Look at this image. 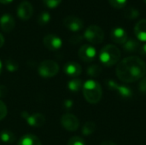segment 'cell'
<instances>
[{
  "label": "cell",
  "mask_w": 146,
  "mask_h": 145,
  "mask_svg": "<svg viewBox=\"0 0 146 145\" xmlns=\"http://www.w3.org/2000/svg\"><path fill=\"white\" fill-rule=\"evenodd\" d=\"M115 73L118 79L124 83L135 82L145 76L146 64L140 57L131 56L117 64Z\"/></svg>",
  "instance_id": "obj_1"
},
{
  "label": "cell",
  "mask_w": 146,
  "mask_h": 145,
  "mask_svg": "<svg viewBox=\"0 0 146 145\" xmlns=\"http://www.w3.org/2000/svg\"><path fill=\"white\" fill-rule=\"evenodd\" d=\"M82 91L85 99L91 104H97L99 103L103 96L101 85L94 79L86 80L83 84Z\"/></svg>",
  "instance_id": "obj_2"
},
{
  "label": "cell",
  "mask_w": 146,
  "mask_h": 145,
  "mask_svg": "<svg viewBox=\"0 0 146 145\" xmlns=\"http://www.w3.org/2000/svg\"><path fill=\"white\" fill-rule=\"evenodd\" d=\"M121 59V50L114 44H107L99 52V61L106 67H111L119 62Z\"/></svg>",
  "instance_id": "obj_3"
},
{
  "label": "cell",
  "mask_w": 146,
  "mask_h": 145,
  "mask_svg": "<svg viewBox=\"0 0 146 145\" xmlns=\"http://www.w3.org/2000/svg\"><path fill=\"white\" fill-rule=\"evenodd\" d=\"M83 37L89 43L92 44H98L104 41V32L100 26L97 25H91L86 29Z\"/></svg>",
  "instance_id": "obj_4"
},
{
  "label": "cell",
  "mask_w": 146,
  "mask_h": 145,
  "mask_svg": "<svg viewBox=\"0 0 146 145\" xmlns=\"http://www.w3.org/2000/svg\"><path fill=\"white\" fill-rule=\"evenodd\" d=\"M38 74L43 78H52L59 72V65L52 60L43 61L38 68Z\"/></svg>",
  "instance_id": "obj_5"
},
{
  "label": "cell",
  "mask_w": 146,
  "mask_h": 145,
  "mask_svg": "<svg viewBox=\"0 0 146 145\" xmlns=\"http://www.w3.org/2000/svg\"><path fill=\"white\" fill-rule=\"evenodd\" d=\"M105 84L109 90L115 91L118 93V95L122 98L129 99L133 95V92L129 86L125 85H119L117 84V82H115L113 79H107L105 81Z\"/></svg>",
  "instance_id": "obj_6"
},
{
  "label": "cell",
  "mask_w": 146,
  "mask_h": 145,
  "mask_svg": "<svg viewBox=\"0 0 146 145\" xmlns=\"http://www.w3.org/2000/svg\"><path fill=\"white\" fill-rule=\"evenodd\" d=\"M62 126L68 132H75L80 126V121L78 118L72 114H65L61 117Z\"/></svg>",
  "instance_id": "obj_7"
},
{
  "label": "cell",
  "mask_w": 146,
  "mask_h": 145,
  "mask_svg": "<svg viewBox=\"0 0 146 145\" xmlns=\"http://www.w3.org/2000/svg\"><path fill=\"white\" fill-rule=\"evenodd\" d=\"M62 23L66 28H68V30H70L72 32H79L84 26L83 21L80 17L75 16V15L66 16L63 19Z\"/></svg>",
  "instance_id": "obj_8"
},
{
  "label": "cell",
  "mask_w": 146,
  "mask_h": 145,
  "mask_svg": "<svg viewBox=\"0 0 146 145\" xmlns=\"http://www.w3.org/2000/svg\"><path fill=\"white\" fill-rule=\"evenodd\" d=\"M79 57L85 62H92L97 56L96 49L90 44H84L79 50Z\"/></svg>",
  "instance_id": "obj_9"
},
{
  "label": "cell",
  "mask_w": 146,
  "mask_h": 145,
  "mask_svg": "<svg viewBox=\"0 0 146 145\" xmlns=\"http://www.w3.org/2000/svg\"><path fill=\"white\" fill-rule=\"evenodd\" d=\"M22 117L26 120L27 123L33 127H41L45 124V117L39 113H35L29 115L27 112L21 114Z\"/></svg>",
  "instance_id": "obj_10"
},
{
  "label": "cell",
  "mask_w": 146,
  "mask_h": 145,
  "mask_svg": "<svg viewBox=\"0 0 146 145\" xmlns=\"http://www.w3.org/2000/svg\"><path fill=\"white\" fill-rule=\"evenodd\" d=\"M33 14V7L30 2L23 1L17 7V15L21 20H29Z\"/></svg>",
  "instance_id": "obj_11"
},
{
  "label": "cell",
  "mask_w": 146,
  "mask_h": 145,
  "mask_svg": "<svg viewBox=\"0 0 146 145\" xmlns=\"http://www.w3.org/2000/svg\"><path fill=\"white\" fill-rule=\"evenodd\" d=\"M44 44L50 50H58L62 45V40L55 34H48L44 38Z\"/></svg>",
  "instance_id": "obj_12"
},
{
  "label": "cell",
  "mask_w": 146,
  "mask_h": 145,
  "mask_svg": "<svg viewBox=\"0 0 146 145\" xmlns=\"http://www.w3.org/2000/svg\"><path fill=\"white\" fill-rule=\"evenodd\" d=\"M63 71L68 76L72 78H76L80 76V73H82V68L79 63L75 62H68L64 65Z\"/></svg>",
  "instance_id": "obj_13"
},
{
  "label": "cell",
  "mask_w": 146,
  "mask_h": 145,
  "mask_svg": "<svg viewBox=\"0 0 146 145\" xmlns=\"http://www.w3.org/2000/svg\"><path fill=\"white\" fill-rule=\"evenodd\" d=\"M15 26L14 17L9 14H3L0 17V27L5 32H10Z\"/></svg>",
  "instance_id": "obj_14"
},
{
  "label": "cell",
  "mask_w": 146,
  "mask_h": 145,
  "mask_svg": "<svg viewBox=\"0 0 146 145\" xmlns=\"http://www.w3.org/2000/svg\"><path fill=\"white\" fill-rule=\"evenodd\" d=\"M110 37H111V39L116 44H123L127 40V33L126 30L124 28L119 27V26L112 29Z\"/></svg>",
  "instance_id": "obj_15"
},
{
  "label": "cell",
  "mask_w": 146,
  "mask_h": 145,
  "mask_svg": "<svg viewBox=\"0 0 146 145\" xmlns=\"http://www.w3.org/2000/svg\"><path fill=\"white\" fill-rule=\"evenodd\" d=\"M134 33L140 42L146 43V19H142L136 23Z\"/></svg>",
  "instance_id": "obj_16"
},
{
  "label": "cell",
  "mask_w": 146,
  "mask_h": 145,
  "mask_svg": "<svg viewBox=\"0 0 146 145\" xmlns=\"http://www.w3.org/2000/svg\"><path fill=\"white\" fill-rule=\"evenodd\" d=\"M18 145H42V143L37 136L33 134H26L20 138Z\"/></svg>",
  "instance_id": "obj_17"
},
{
  "label": "cell",
  "mask_w": 146,
  "mask_h": 145,
  "mask_svg": "<svg viewBox=\"0 0 146 145\" xmlns=\"http://www.w3.org/2000/svg\"><path fill=\"white\" fill-rule=\"evenodd\" d=\"M140 44L138 40L134 38H127V40L123 44V49L126 52H137L140 48Z\"/></svg>",
  "instance_id": "obj_18"
},
{
  "label": "cell",
  "mask_w": 146,
  "mask_h": 145,
  "mask_svg": "<svg viewBox=\"0 0 146 145\" xmlns=\"http://www.w3.org/2000/svg\"><path fill=\"white\" fill-rule=\"evenodd\" d=\"M0 139L5 144H13L15 141V135L9 130H3L0 132Z\"/></svg>",
  "instance_id": "obj_19"
},
{
  "label": "cell",
  "mask_w": 146,
  "mask_h": 145,
  "mask_svg": "<svg viewBox=\"0 0 146 145\" xmlns=\"http://www.w3.org/2000/svg\"><path fill=\"white\" fill-rule=\"evenodd\" d=\"M82 87H83L82 80L80 79H77V78L71 79L68 83V88L69 89V91H71L73 92H78L79 91L82 90Z\"/></svg>",
  "instance_id": "obj_20"
},
{
  "label": "cell",
  "mask_w": 146,
  "mask_h": 145,
  "mask_svg": "<svg viewBox=\"0 0 146 145\" xmlns=\"http://www.w3.org/2000/svg\"><path fill=\"white\" fill-rule=\"evenodd\" d=\"M102 72H103L102 68L99 65H98V64H92V65H91L90 67H88L87 71H86L87 74L90 77H92V78H97V77H98L102 73Z\"/></svg>",
  "instance_id": "obj_21"
},
{
  "label": "cell",
  "mask_w": 146,
  "mask_h": 145,
  "mask_svg": "<svg viewBox=\"0 0 146 145\" xmlns=\"http://www.w3.org/2000/svg\"><path fill=\"white\" fill-rule=\"evenodd\" d=\"M140 13L138 9L134 7H128L124 11V16L128 20H134L137 19L139 16Z\"/></svg>",
  "instance_id": "obj_22"
},
{
  "label": "cell",
  "mask_w": 146,
  "mask_h": 145,
  "mask_svg": "<svg viewBox=\"0 0 146 145\" xmlns=\"http://www.w3.org/2000/svg\"><path fill=\"white\" fill-rule=\"evenodd\" d=\"M96 130V125L94 122L92 121H88L86 123L84 124L83 127H82V134L85 136H88L92 134Z\"/></svg>",
  "instance_id": "obj_23"
},
{
  "label": "cell",
  "mask_w": 146,
  "mask_h": 145,
  "mask_svg": "<svg viewBox=\"0 0 146 145\" xmlns=\"http://www.w3.org/2000/svg\"><path fill=\"white\" fill-rule=\"evenodd\" d=\"M50 14L46 11L40 13L38 17V22L40 26L47 25L50 22Z\"/></svg>",
  "instance_id": "obj_24"
},
{
  "label": "cell",
  "mask_w": 146,
  "mask_h": 145,
  "mask_svg": "<svg viewBox=\"0 0 146 145\" xmlns=\"http://www.w3.org/2000/svg\"><path fill=\"white\" fill-rule=\"evenodd\" d=\"M5 67H6V68H7V70L9 72H15L19 68V64L15 60H13L11 58H9V59L6 60Z\"/></svg>",
  "instance_id": "obj_25"
},
{
  "label": "cell",
  "mask_w": 146,
  "mask_h": 145,
  "mask_svg": "<svg viewBox=\"0 0 146 145\" xmlns=\"http://www.w3.org/2000/svg\"><path fill=\"white\" fill-rule=\"evenodd\" d=\"M109 3L115 9H122L126 6L127 0H109Z\"/></svg>",
  "instance_id": "obj_26"
},
{
  "label": "cell",
  "mask_w": 146,
  "mask_h": 145,
  "mask_svg": "<svg viewBox=\"0 0 146 145\" xmlns=\"http://www.w3.org/2000/svg\"><path fill=\"white\" fill-rule=\"evenodd\" d=\"M68 145H86V143L82 138L75 136V137H72L68 140Z\"/></svg>",
  "instance_id": "obj_27"
},
{
  "label": "cell",
  "mask_w": 146,
  "mask_h": 145,
  "mask_svg": "<svg viewBox=\"0 0 146 145\" xmlns=\"http://www.w3.org/2000/svg\"><path fill=\"white\" fill-rule=\"evenodd\" d=\"M43 1L47 7L51 8V9L57 7L62 2V0H43Z\"/></svg>",
  "instance_id": "obj_28"
},
{
  "label": "cell",
  "mask_w": 146,
  "mask_h": 145,
  "mask_svg": "<svg viewBox=\"0 0 146 145\" xmlns=\"http://www.w3.org/2000/svg\"><path fill=\"white\" fill-rule=\"evenodd\" d=\"M8 114V109L6 105L3 103V102H2L0 100V121H2L3 119L5 118V116Z\"/></svg>",
  "instance_id": "obj_29"
},
{
  "label": "cell",
  "mask_w": 146,
  "mask_h": 145,
  "mask_svg": "<svg viewBox=\"0 0 146 145\" xmlns=\"http://www.w3.org/2000/svg\"><path fill=\"white\" fill-rule=\"evenodd\" d=\"M83 38H84V37H83L82 35H80V34H76V35L72 36V37L70 38L69 41H70V43L73 44H77L80 43V42L83 40Z\"/></svg>",
  "instance_id": "obj_30"
},
{
  "label": "cell",
  "mask_w": 146,
  "mask_h": 145,
  "mask_svg": "<svg viewBox=\"0 0 146 145\" xmlns=\"http://www.w3.org/2000/svg\"><path fill=\"white\" fill-rule=\"evenodd\" d=\"M139 90L140 92L146 95V77L142 78V79L140 80L139 84Z\"/></svg>",
  "instance_id": "obj_31"
},
{
  "label": "cell",
  "mask_w": 146,
  "mask_h": 145,
  "mask_svg": "<svg viewBox=\"0 0 146 145\" xmlns=\"http://www.w3.org/2000/svg\"><path fill=\"white\" fill-rule=\"evenodd\" d=\"M8 94V89L4 85H0V98H3Z\"/></svg>",
  "instance_id": "obj_32"
},
{
  "label": "cell",
  "mask_w": 146,
  "mask_h": 145,
  "mask_svg": "<svg viewBox=\"0 0 146 145\" xmlns=\"http://www.w3.org/2000/svg\"><path fill=\"white\" fill-rule=\"evenodd\" d=\"M62 106L64 109H70L72 107H73V101L72 100H69V99H67L63 102L62 103Z\"/></svg>",
  "instance_id": "obj_33"
},
{
  "label": "cell",
  "mask_w": 146,
  "mask_h": 145,
  "mask_svg": "<svg viewBox=\"0 0 146 145\" xmlns=\"http://www.w3.org/2000/svg\"><path fill=\"white\" fill-rule=\"evenodd\" d=\"M138 52H139L142 56L146 57V43L145 44H141V45H140V48H139V50Z\"/></svg>",
  "instance_id": "obj_34"
},
{
  "label": "cell",
  "mask_w": 146,
  "mask_h": 145,
  "mask_svg": "<svg viewBox=\"0 0 146 145\" xmlns=\"http://www.w3.org/2000/svg\"><path fill=\"white\" fill-rule=\"evenodd\" d=\"M100 145H116V144H115L111 141H104Z\"/></svg>",
  "instance_id": "obj_35"
},
{
  "label": "cell",
  "mask_w": 146,
  "mask_h": 145,
  "mask_svg": "<svg viewBox=\"0 0 146 145\" xmlns=\"http://www.w3.org/2000/svg\"><path fill=\"white\" fill-rule=\"evenodd\" d=\"M4 44V38L2 35V33H0V48Z\"/></svg>",
  "instance_id": "obj_36"
},
{
  "label": "cell",
  "mask_w": 146,
  "mask_h": 145,
  "mask_svg": "<svg viewBox=\"0 0 146 145\" xmlns=\"http://www.w3.org/2000/svg\"><path fill=\"white\" fill-rule=\"evenodd\" d=\"M13 0H0V3H3V4H8L9 3H11Z\"/></svg>",
  "instance_id": "obj_37"
},
{
  "label": "cell",
  "mask_w": 146,
  "mask_h": 145,
  "mask_svg": "<svg viewBox=\"0 0 146 145\" xmlns=\"http://www.w3.org/2000/svg\"><path fill=\"white\" fill-rule=\"evenodd\" d=\"M2 68H3V64H2V62H1V60H0V74H1V73H2Z\"/></svg>",
  "instance_id": "obj_38"
},
{
  "label": "cell",
  "mask_w": 146,
  "mask_h": 145,
  "mask_svg": "<svg viewBox=\"0 0 146 145\" xmlns=\"http://www.w3.org/2000/svg\"><path fill=\"white\" fill-rule=\"evenodd\" d=\"M144 1H145V3H146V0H144Z\"/></svg>",
  "instance_id": "obj_39"
}]
</instances>
